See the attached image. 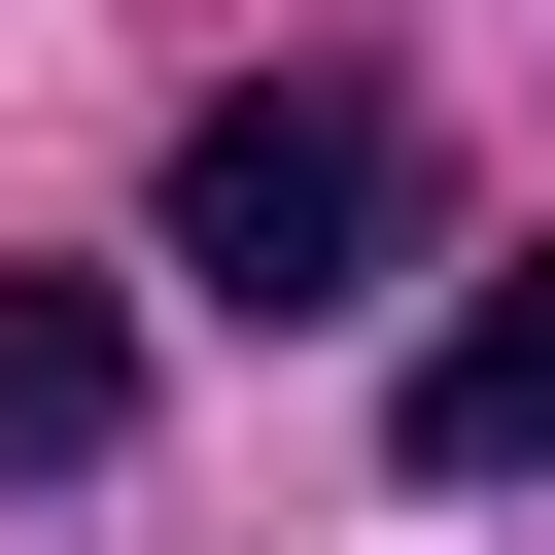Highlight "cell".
<instances>
[{
    "label": "cell",
    "mask_w": 555,
    "mask_h": 555,
    "mask_svg": "<svg viewBox=\"0 0 555 555\" xmlns=\"http://www.w3.org/2000/svg\"><path fill=\"white\" fill-rule=\"evenodd\" d=\"M416 243V104L382 69H243V104H173V278L208 312H347Z\"/></svg>",
    "instance_id": "obj_1"
},
{
    "label": "cell",
    "mask_w": 555,
    "mask_h": 555,
    "mask_svg": "<svg viewBox=\"0 0 555 555\" xmlns=\"http://www.w3.org/2000/svg\"><path fill=\"white\" fill-rule=\"evenodd\" d=\"M416 486H555V243H520V278L416 347Z\"/></svg>",
    "instance_id": "obj_2"
},
{
    "label": "cell",
    "mask_w": 555,
    "mask_h": 555,
    "mask_svg": "<svg viewBox=\"0 0 555 555\" xmlns=\"http://www.w3.org/2000/svg\"><path fill=\"white\" fill-rule=\"evenodd\" d=\"M69 451H139V312L104 278H0V486H69Z\"/></svg>",
    "instance_id": "obj_3"
}]
</instances>
